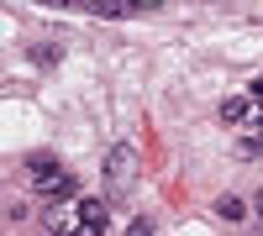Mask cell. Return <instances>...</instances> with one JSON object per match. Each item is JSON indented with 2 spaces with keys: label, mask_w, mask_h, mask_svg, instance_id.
Here are the masks:
<instances>
[{
  "label": "cell",
  "mask_w": 263,
  "mask_h": 236,
  "mask_svg": "<svg viewBox=\"0 0 263 236\" xmlns=\"http://www.w3.org/2000/svg\"><path fill=\"white\" fill-rule=\"evenodd\" d=\"M132 184H137V147L116 142L111 158H105V200H126Z\"/></svg>",
  "instance_id": "6da1fadb"
},
{
  "label": "cell",
  "mask_w": 263,
  "mask_h": 236,
  "mask_svg": "<svg viewBox=\"0 0 263 236\" xmlns=\"http://www.w3.org/2000/svg\"><path fill=\"white\" fill-rule=\"evenodd\" d=\"M42 226L53 236H84V221H79V200L74 205H48L42 210Z\"/></svg>",
  "instance_id": "7a4b0ae2"
},
{
  "label": "cell",
  "mask_w": 263,
  "mask_h": 236,
  "mask_svg": "<svg viewBox=\"0 0 263 236\" xmlns=\"http://www.w3.org/2000/svg\"><path fill=\"white\" fill-rule=\"evenodd\" d=\"M21 168H27V179H32L37 189H48V184H58V179H63V163H58V153H32Z\"/></svg>",
  "instance_id": "3957f363"
},
{
  "label": "cell",
  "mask_w": 263,
  "mask_h": 236,
  "mask_svg": "<svg viewBox=\"0 0 263 236\" xmlns=\"http://www.w3.org/2000/svg\"><path fill=\"white\" fill-rule=\"evenodd\" d=\"M79 221H84V236H105V226H111V200H79Z\"/></svg>",
  "instance_id": "277c9868"
},
{
  "label": "cell",
  "mask_w": 263,
  "mask_h": 236,
  "mask_svg": "<svg viewBox=\"0 0 263 236\" xmlns=\"http://www.w3.org/2000/svg\"><path fill=\"white\" fill-rule=\"evenodd\" d=\"M42 200H48V205H74V200H79V179H74V174H63L58 184L42 189Z\"/></svg>",
  "instance_id": "5b68a950"
},
{
  "label": "cell",
  "mask_w": 263,
  "mask_h": 236,
  "mask_svg": "<svg viewBox=\"0 0 263 236\" xmlns=\"http://www.w3.org/2000/svg\"><path fill=\"white\" fill-rule=\"evenodd\" d=\"M253 116V95H232V100H221V121H248Z\"/></svg>",
  "instance_id": "8992f818"
},
{
  "label": "cell",
  "mask_w": 263,
  "mask_h": 236,
  "mask_svg": "<svg viewBox=\"0 0 263 236\" xmlns=\"http://www.w3.org/2000/svg\"><path fill=\"white\" fill-rule=\"evenodd\" d=\"M237 153H242V158H258L263 153V116L248 126V132H242V142H237Z\"/></svg>",
  "instance_id": "52a82bcc"
},
{
  "label": "cell",
  "mask_w": 263,
  "mask_h": 236,
  "mask_svg": "<svg viewBox=\"0 0 263 236\" xmlns=\"http://www.w3.org/2000/svg\"><path fill=\"white\" fill-rule=\"evenodd\" d=\"M216 210H221V221H242V216H248V205L237 200V195H221V200H216Z\"/></svg>",
  "instance_id": "ba28073f"
},
{
  "label": "cell",
  "mask_w": 263,
  "mask_h": 236,
  "mask_svg": "<svg viewBox=\"0 0 263 236\" xmlns=\"http://www.w3.org/2000/svg\"><path fill=\"white\" fill-rule=\"evenodd\" d=\"M95 16H105V21H121V16H137V6H121V0H100V6H95Z\"/></svg>",
  "instance_id": "9c48e42d"
},
{
  "label": "cell",
  "mask_w": 263,
  "mask_h": 236,
  "mask_svg": "<svg viewBox=\"0 0 263 236\" xmlns=\"http://www.w3.org/2000/svg\"><path fill=\"white\" fill-rule=\"evenodd\" d=\"M63 53H58V42H53V48H48V42H37V48H32V63H42V69H48V63H58Z\"/></svg>",
  "instance_id": "30bf717a"
},
{
  "label": "cell",
  "mask_w": 263,
  "mask_h": 236,
  "mask_svg": "<svg viewBox=\"0 0 263 236\" xmlns=\"http://www.w3.org/2000/svg\"><path fill=\"white\" fill-rule=\"evenodd\" d=\"M126 236H158V231H153L147 216H132V221H126Z\"/></svg>",
  "instance_id": "8fae6325"
},
{
  "label": "cell",
  "mask_w": 263,
  "mask_h": 236,
  "mask_svg": "<svg viewBox=\"0 0 263 236\" xmlns=\"http://www.w3.org/2000/svg\"><path fill=\"white\" fill-rule=\"evenodd\" d=\"M253 95H258V100H263V79H253Z\"/></svg>",
  "instance_id": "7c38bea8"
},
{
  "label": "cell",
  "mask_w": 263,
  "mask_h": 236,
  "mask_svg": "<svg viewBox=\"0 0 263 236\" xmlns=\"http://www.w3.org/2000/svg\"><path fill=\"white\" fill-rule=\"evenodd\" d=\"M253 210H258V216H263V189H258V200H253Z\"/></svg>",
  "instance_id": "4fadbf2b"
}]
</instances>
